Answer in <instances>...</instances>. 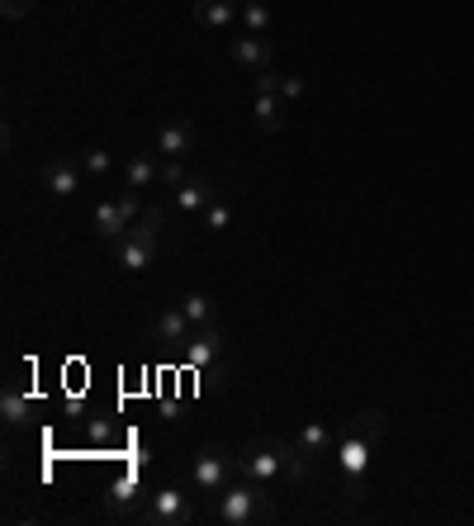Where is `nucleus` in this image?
<instances>
[{"label":"nucleus","instance_id":"f257e3e1","mask_svg":"<svg viewBox=\"0 0 474 526\" xmlns=\"http://www.w3.org/2000/svg\"><path fill=\"white\" fill-rule=\"evenodd\" d=\"M384 427H389V418H384L380 408H361V413H356V418L337 432L332 460H337V470H342L347 498H361V479H365V470H370V451L380 446Z\"/></svg>","mask_w":474,"mask_h":526},{"label":"nucleus","instance_id":"f03ea898","mask_svg":"<svg viewBox=\"0 0 474 526\" xmlns=\"http://www.w3.org/2000/svg\"><path fill=\"white\" fill-rule=\"evenodd\" d=\"M209 517L223 526H271L280 512H275L266 484H252V479L237 474L219 498H209Z\"/></svg>","mask_w":474,"mask_h":526},{"label":"nucleus","instance_id":"7ed1b4c3","mask_svg":"<svg viewBox=\"0 0 474 526\" xmlns=\"http://www.w3.org/2000/svg\"><path fill=\"white\" fill-rule=\"evenodd\" d=\"M114 522H133V526H190L195 522V508L181 489H157L147 493V503H128V508L114 512Z\"/></svg>","mask_w":474,"mask_h":526},{"label":"nucleus","instance_id":"20e7f679","mask_svg":"<svg viewBox=\"0 0 474 526\" xmlns=\"http://www.w3.org/2000/svg\"><path fill=\"white\" fill-rule=\"evenodd\" d=\"M233 479H237V451H228L223 441H204L200 455L190 460V484H195L204 498H219Z\"/></svg>","mask_w":474,"mask_h":526},{"label":"nucleus","instance_id":"39448f33","mask_svg":"<svg viewBox=\"0 0 474 526\" xmlns=\"http://www.w3.org/2000/svg\"><path fill=\"white\" fill-rule=\"evenodd\" d=\"M143 209H147L143 190H128V185H124V195H114V200L95 204V233L105 237V242H119V237L128 233V223L143 214Z\"/></svg>","mask_w":474,"mask_h":526},{"label":"nucleus","instance_id":"423d86ee","mask_svg":"<svg viewBox=\"0 0 474 526\" xmlns=\"http://www.w3.org/2000/svg\"><path fill=\"white\" fill-rule=\"evenodd\" d=\"M223 346H228V337H223V327H195L190 337H185V346H181V356H185V365L190 370H204V365H214L223 356Z\"/></svg>","mask_w":474,"mask_h":526},{"label":"nucleus","instance_id":"0eeeda50","mask_svg":"<svg viewBox=\"0 0 474 526\" xmlns=\"http://www.w3.org/2000/svg\"><path fill=\"white\" fill-rule=\"evenodd\" d=\"M81 162L76 157H57V162H48L43 166V190L48 195H57V200H72L76 190H81Z\"/></svg>","mask_w":474,"mask_h":526},{"label":"nucleus","instance_id":"6e6552de","mask_svg":"<svg viewBox=\"0 0 474 526\" xmlns=\"http://www.w3.org/2000/svg\"><path fill=\"white\" fill-rule=\"evenodd\" d=\"M190 332H195V323L185 318L181 304H171V309H162L157 318H152V342H157V346H171V351H181Z\"/></svg>","mask_w":474,"mask_h":526},{"label":"nucleus","instance_id":"1a4fd4ad","mask_svg":"<svg viewBox=\"0 0 474 526\" xmlns=\"http://www.w3.org/2000/svg\"><path fill=\"white\" fill-rule=\"evenodd\" d=\"M114 261H119L128 275H143L147 266L157 261V237H133V233L119 237V242H114Z\"/></svg>","mask_w":474,"mask_h":526},{"label":"nucleus","instance_id":"9d476101","mask_svg":"<svg viewBox=\"0 0 474 526\" xmlns=\"http://www.w3.org/2000/svg\"><path fill=\"white\" fill-rule=\"evenodd\" d=\"M233 62L242 67V72H266L275 62V53H271V38L266 34H242V38H233Z\"/></svg>","mask_w":474,"mask_h":526},{"label":"nucleus","instance_id":"9b49d317","mask_svg":"<svg viewBox=\"0 0 474 526\" xmlns=\"http://www.w3.org/2000/svg\"><path fill=\"white\" fill-rule=\"evenodd\" d=\"M214 200H219V190H214V181H209V176H185V181L176 185V209H181V214L200 218Z\"/></svg>","mask_w":474,"mask_h":526},{"label":"nucleus","instance_id":"f8f14e48","mask_svg":"<svg viewBox=\"0 0 474 526\" xmlns=\"http://www.w3.org/2000/svg\"><path fill=\"white\" fill-rule=\"evenodd\" d=\"M195 19H200L204 29H237V19H242V0H195Z\"/></svg>","mask_w":474,"mask_h":526},{"label":"nucleus","instance_id":"ddd939ff","mask_svg":"<svg viewBox=\"0 0 474 526\" xmlns=\"http://www.w3.org/2000/svg\"><path fill=\"white\" fill-rule=\"evenodd\" d=\"M195 147V124L190 119H171V124H162V133H157V157H185Z\"/></svg>","mask_w":474,"mask_h":526},{"label":"nucleus","instance_id":"4468645a","mask_svg":"<svg viewBox=\"0 0 474 526\" xmlns=\"http://www.w3.org/2000/svg\"><path fill=\"white\" fill-rule=\"evenodd\" d=\"M294 446L304 455H313V460H323V455H332V446H337V432H332L328 422H304V427L294 432Z\"/></svg>","mask_w":474,"mask_h":526},{"label":"nucleus","instance_id":"2eb2a0df","mask_svg":"<svg viewBox=\"0 0 474 526\" xmlns=\"http://www.w3.org/2000/svg\"><path fill=\"white\" fill-rule=\"evenodd\" d=\"M162 181V157L157 152H138V157H128L124 166V185L128 190H147V185Z\"/></svg>","mask_w":474,"mask_h":526},{"label":"nucleus","instance_id":"dca6fc26","mask_svg":"<svg viewBox=\"0 0 474 526\" xmlns=\"http://www.w3.org/2000/svg\"><path fill=\"white\" fill-rule=\"evenodd\" d=\"M252 119L261 133H275V128L285 124V105H280V95H252Z\"/></svg>","mask_w":474,"mask_h":526},{"label":"nucleus","instance_id":"f3484780","mask_svg":"<svg viewBox=\"0 0 474 526\" xmlns=\"http://www.w3.org/2000/svg\"><path fill=\"white\" fill-rule=\"evenodd\" d=\"M242 34H271V24H275V10L266 5V0H242Z\"/></svg>","mask_w":474,"mask_h":526},{"label":"nucleus","instance_id":"a211bd4d","mask_svg":"<svg viewBox=\"0 0 474 526\" xmlns=\"http://www.w3.org/2000/svg\"><path fill=\"white\" fill-rule=\"evenodd\" d=\"M0 418H5V427H24V418H29V399L19 394V384H5V399H0Z\"/></svg>","mask_w":474,"mask_h":526},{"label":"nucleus","instance_id":"6ab92c4d","mask_svg":"<svg viewBox=\"0 0 474 526\" xmlns=\"http://www.w3.org/2000/svg\"><path fill=\"white\" fill-rule=\"evenodd\" d=\"M181 309H185V318H190L195 327H209V323H214V299H209L204 290H190V294H185Z\"/></svg>","mask_w":474,"mask_h":526},{"label":"nucleus","instance_id":"aec40b11","mask_svg":"<svg viewBox=\"0 0 474 526\" xmlns=\"http://www.w3.org/2000/svg\"><path fill=\"white\" fill-rule=\"evenodd\" d=\"M76 162H81V171H86V176H110L114 157L105 152V147H86V152H76Z\"/></svg>","mask_w":474,"mask_h":526},{"label":"nucleus","instance_id":"412c9836","mask_svg":"<svg viewBox=\"0 0 474 526\" xmlns=\"http://www.w3.org/2000/svg\"><path fill=\"white\" fill-rule=\"evenodd\" d=\"M200 223L209 228V233H223V228H233V209H228L223 200H214V204H209V209L200 214Z\"/></svg>","mask_w":474,"mask_h":526},{"label":"nucleus","instance_id":"4be33fe9","mask_svg":"<svg viewBox=\"0 0 474 526\" xmlns=\"http://www.w3.org/2000/svg\"><path fill=\"white\" fill-rule=\"evenodd\" d=\"M185 176H190V171H185V157H162V181H157V185L176 190V185H181Z\"/></svg>","mask_w":474,"mask_h":526},{"label":"nucleus","instance_id":"5701e85b","mask_svg":"<svg viewBox=\"0 0 474 526\" xmlns=\"http://www.w3.org/2000/svg\"><path fill=\"white\" fill-rule=\"evenodd\" d=\"M304 91H309V86H304V76H280V100H299Z\"/></svg>","mask_w":474,"mask_h":526},{"label":"nucleus","instance_id":"b1692460","mask_svg":"<svg viewBox=\"0 0 474 526\" xmlns=\"http://www.w3.org/2000/svg\"><path fill=\"white\" fill-rule=\"evenodd\" d=\"M29 10H34V0H0V15L5 19H24Z\"/></svg>","mask_w":474,"mask_h":526}]
</instances>
